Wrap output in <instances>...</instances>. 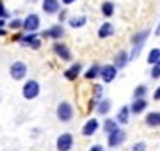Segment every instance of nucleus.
I'll use <instances>...</instances> for the list:
<instances>
[{"label": "nucleus", "mask_w": 160, "mask_h": 151, "mask_svg": "<svg viewBox=\"0 0 160 151\" xmlns=\"http://www.w3.org/2000/svg\"><path fill=\"white\" fill-rule=\"evenodd\" d=\"M149 34H151V30H149V29H142V30H139V32H135V34H132V37H130V43H132L130 61H133V59L139 57V53H141L142 46L146 45Z\"/></svg>", "instance_id": "nucleus-1"}, {"label": "nucleus", "mask_w": 160, "mask_h": 151, "mask_svg": "<svg viewBox=\"0 0 160 151\" xmlns=\"http://www.w3.org/2000/svg\"><path fill=\"white\" fill-rule=\"evenodd\" d=\"M12 39L25 48H32V50H39L41 48V34H38V32H30V34L18 32V34H14Z\"/></svg>", "instance_id": "nucleus-2"}, {"label": "nucleus", "mask_w": 160, "mask_h": 151, "mask_svg": "<svg viewBox=\"0 0 160 151\" xmlns=\"http://www.w3.org/2000/svg\"><path fill=\"white\" fill-rule=\"evenodd\" d=\"M41 93V85L39 82L34 80V78H30V80H27L25 84H23L22 87V94L25 100H29V101H32V100H36L38 96H39Z\"/></svg>", "instance_id": "nucleus-3"}, {"label": "nucleus", "mask_w": 160, "mask_h": 151, "mask_svg": "<svg viewBox=\"0 0 160 151\" xmlns=\"http://www.w3.org/2000/svg\"><path fill=\"white\" fill-rule=\"evenodd\" d=\"M55 114H57V119L61 123H69L75 116V109H73V105L69 103V101H61V103L57 105Z\"/></svg>", "instance_id": "nucleus-4"}, {"label": "nucleus", "mask_w": 160, "mask_h": 151, "mask_svg": "<svg viewBox=\"0 0 160 151\" xmlns=\"http://www.w3.org/2000/svg\"><path fill=\"white\" fill-rule=\"evenodd\" d=\"M29 73V68H27V64L23 62V61H14V62L9 66V75H11L12 80H23L25 76Z\"/></svg>", "instance_id": "nucleus-5"}, {"label": "nucleus", "mask_w": 160, "mask_h": 151, "mask_svg": "<svg viewBox=\"0 0 160 151\" xmlns=\"http://www.w3.org/2000/svg\"><path fill=\"white\" fill-rule=\"evenodd\" d=\"M75 146V137L73 134H69V132H64L57 137L55 140V149L57 151H71Z\"/></svg>", "instance_id": "nucleus-6"}, {"label": "nucleus", "mask_w": 160, "mask_h": 151, "mask_svg": "<svg viewBox=\"0 0 160 151\" xmlns=\"http://www.w3.org/2000/svg\"><path fill=\"white\" fill-rule=\"evenodd\" d=\"M39 27H41L39 14L30 12V14H27V16L23 18V32H27V34H30V32H38Z\"/></svg>", "instance_id": "nucleus-7"}, {"label": "nucleus", "mask_w": 160, "mask_h": 151, "mask_svg": "<svg viewBox=\"0 0 160 151\" xmlns=\"http://www.w3.org/2000/svg\"><path fill=\"white\" fill-rule=\"evenodd\" d=\"M53 53H55L61 61H64V62H71V61H73V55H71L69 46L64 45V43H61V41H55V43H53Z\"/></svg>", "instance_id": "nucleus-8"}, {"label": "nucleus", "mask_w": 160, "mask_h": 151, "mask_svg": "<svg viewBox=\"0 0 160 151\" xmlns=\"http://www.w3.org/2000/svg\"><path fill=\"white\" fill-rule=\"evenodd\" d=\"M125 140H126V132L123 128L112 132L110 135H107V146L109 148H119V146L125 144Z\"/></svg>", "instance_id": "nucleus-9"}, {"label": "nucleus", "mask_w": 160, "mask_h": 151, "mask_svg": "<svg viewBox=\"0 0 160 151\" xmlns=\"http://www.w3.org/2000/svg\"><path fill=\"white\" fill-rule=\"evenodd\" d=\"M118 68L114 64H103L102 66V73H100V78H102L103 84H112L118 76Z\"/></svg>", "instance_id": "nucleus-10"}, {"label": "nucleus", "mask_w": 160, "mask_h": 151, "mask_svg": "<svg viewBox=\"0 0 160 151\" xmlns=\"http://www.w3.org/2000/svg\"><path fill=\"white\" fill-rule=\"evenodd\" d=\"M61 6H62V2H61V0H43L41 9H43L45 14H59V12L62 11Z\"/></svg>", "instance_id": "nucleus-11"}, {"label": "nucleus", "mask_w": 160, "mask_h": 151, "mask_svg": "<svg viewBox=\"0 0 160 151\" xmlns=\"http://www.w3.org/2000/svg\"><path fill=\"white\" fill-rule=\"evenodd\" d=\"M98 130H100V121H98L96 117H89L84 123V126H82V135L84 137H92Z\"/></svg>", "instance_id": "nucleus-12"}, {"label": "nucleus", "mask_w": 160, "mask_h": 151, "mask_svg": "<svg viewBox=\"0 0 160 151\" xmlns=\"http://www.w3.org/2000/svg\"><path fill=\"white\" fill-rule=\"evenodd\" d=\"M62 75H64V78H66V80L75 82L80 75H82V62H71L68 70H64Z\"/></svg>", "instance_id": "nucleus-13"}, {"label": "nucleus", "mask_w": 160, "mask_h": 151, "mask_svg": "<svg viewBox=\"0 0 160 151\" xmlns=\"http://www.w3.org/2000/svg\"><path fill=\"white\" fill-rule=\"evenodd\" d=\"M128 62H130V52H126V50H119V52L114 55V66L118 68V70H123V68H126L128 66Z\"/></svg>", "instance_id": "nucleus-14"}, {"label": "nucleus", "mask_w": 160, "mask_h": 151, "mask_svg": "<svg viewBox=\"0 0 160 151\" xmlns=\"http://www.w3.org/2000/svg\"><path fill=\"white\" fill-rule=\"evenodd\" d=\"M116 34V27L110 22H103L102 25H100V29H98V37L100 39H109V37H112V36Z\"/></svg>", "instance_id": "nucleus-15"}, {"label": "nucleus", "mask_w": 160, "mask_h": 151, "mask_svg": "<svg viewBox=\"0 0 160 151\" xmlns=\"http://www.w3.org/2000/svg\"><path fill=\"white\" fill-rule=\"evenodd\" d=\"M146 109H148V100H146V98L132 100V103H130V110H132V114L139 116V114L146 112Z\"/></svg>", "instance_id": "nucleus-16"}, {"label": "nucleus", "mask_w": 160, "mask_h": 151, "mask_svg": "<svg viewBox=\"0 0 160 151\" xmlns=\"http://www.w3.org/2000/svg\"><path fill=\"white\" fill-rule=\"evenodd\" d=\"M130 105H125V107H121L119 110H118V114H116V121L119 123V126H125V124H128L130 123Z\"/></svg>", "instance_id": "nucleus-17"}, {"label": "nucleus", "mask_w": 160, "mask_h": 151, "mask_svg": "<svg viewBox=\"0 0 160 151\" xmlns=\"http://www.w3.org/2000/svg\"><path fill=\"white\" fill-rule=\"evenodd\" d=\"M144 123H146V126H149V128H160V110L148 112L146 117H144Z\"/></svg>", "instance_id": "nucleus-18"}, {"label": "nucleus", "mask_w": 160, "mask_h": 151, "mask_svg": "<svg viewBox=\"0 0 160 151\" xmlns=\"http://www.w3.org/2000/svg\"><path fill=\"white\" fill-rule=\"evenodd\" d=\"M100 73H102V64L92 62L91 66L84 71V78H86V80H96L98 76H100Z\"/></svg>", "instance_id": "nucleus-19"}, {"label": "nucleus", "mask_w": 160, "mask_h": 151, "mask_svg": "<svg viewBox=\"0 0 160 151\" xmlns=\"http://www.w3.org/2000/svg\"><path fill=\"white\" fill-rule=\"evenodd\" d=\"M116 130H119V123L116 121V117H107L105 121H103V134L110 135L112 132Z\"/></svg>", "instance_id": "nucleus-20"}, {"label": "nucleus", "mask_w": 160, "mask_h": 151, "mask_svg": "<svg viewBox=\"0 0 160 151\" xmlns=\"http://www.w3.org/2000/svg\"><path fill=\"white\" fill-rule=\"evenodd\" d=\"M110 109H112V101H110L109 98H103V100H100V103H98V107H96V114L107 116L110 112Z\"/></svg>", "instance_id": "nucleus-21"}, {"label": "nucleus", "mask_w": 160, "mask_h": 151, "mask_svg": "<svg viewBox=\"0 0 160 151\" xmlns=\"http://www.w3.org/2000/svg\"><path fill=\"white\" fill-rule=\"evenodd\" d=\"M86 23H87V16H84V14H80V16H71L68 20V25L71 29H82V27H86Z\"/></svg>", "instance_id": "nucleus-22"}, {"label": "nucleus", "mask_w": 160, "mask_h": 151, "mask_svg": "<svg viewBox=\"0 0 160 151\" xmlns=\"http://www.w3.org/2000/svg\"><path fill=\"white\" fill-rule=\"evenodd\" d=\"M48 30H50V39H53V41H61V37L64 36V27H62V23L52 25Z\"/></svg>", "instance_id": "nucleus-23"}, {"label": "nucleus", "mask_w": 160, "mask_h": 151, "mask_svg": "<svg viewBox=\"0 0 160 151\" xmlns=\"http://www.w3.org/2000/svg\"><path fill=\"white\" fill-rule=\"evenodd\" d=\"M114 12H116L114 2L105 0V2L102 4V14H103V18H112V16H114Z\"/></svg>", "instance_id": "nucleus-24"}, {"label": "nucleus", "mask_w": 160, "mask_h": 151, "mask_svg": "<svg viewBox=\"0 0 160 151\" xmlns=\"http://www.w3.org/2000/svg\"><path fill=\"white\" fill-rule=\"evenodd\" d=\"M146 62L149 66H155L157 62H160V48H151L148 53V57H146Z\"/></svg>", "instance_id": "nucleus-25"}, {"label": "nucleus", "mask_w": 160, "mask_h": 151, "mask_svg": "<svg viewBox=\"0 0 160 151\" xmlns=\"http://www.w3.org/2000/svg\"><path fill=\"white\" fill-rule=\"evenodd\" d=\"M146 94H148V85L146 84H139L137 87L133 89V94H132V98L137 100V98H146Z\"/></svg>", "instance_id": "nucleus-26"}, {"label": "nucleus", "mask_w": 160, "mask_h": 151, "mask_svg": "<svg viewBox=\"0 0 160 151\" xmlns=\"http://www.w3.org/2000/svg\"><path fill=\"white\" fill-rule=\"evenodd\" d=\"M92 98L98 100V101L103 100V85L102 84H94V85H92Z\"/></svg>", "instance_id": "nucleus-27"}, {"label": "nucleus", "mask_w": 160, "mask_h": 151, "mask_svg": "<svg viewBox=\"0 0 160 151\" xmlns=\"http://www.w3.org/2000/svg\"><path fill=\"white\" fill-rule=\"evenodd\" d=\"M7 27H9L11 30H20V29H23V20H20V18H12V20H9Z\"/></svg>", "instance_id": "nucleus-28"}, {"label": "nucleus", "mask_w": 160, "mask_h": 151, "mask_svg": "<svg viewBox=\"0 0 160 151\" xmlns=\"http://www.w3.org/2000/svg\"><path fill=\"white\" fill-rule=\"evenodd\" d=\"M149 76H151L153 80H158V78H160V62H157L155 66H151V70H149Z\"/></svg>", "instance_id": "nucleus-29"}, {"label": "nucleus", "mask_w": 160, "mask_h": 151, "mask_svg": "<svg viewBox=\"0 0 160 151\" xmlns=\"http://www.w3.org/2000/svg\"><path fill=\"white\" fill-rule=\"evenodd\" d=\"M146 149H148V144L144 140H137L135 144L132 146V151H146Z\"/></svg>", "instance_id": "nucleus-30"}, {"label": "nucleus", "mask_w": 160, "mask_h": 151, "mask_svg": "<svg viewBox=\"0 0 160 151\" xmlns=\"http://www.w3.org/2000/svg\"><path fill=\"white\" fill-rule=\"evenodd\" d=\"M0 20H11V14L7 11L6 4H0Z\"/></svg>", "instance_id": "nucleus-31"}, {"label": "nucleus", "mask_w": 160, "mask_h": 151, "mask_svg": "<svg viewBox=\"0 0 160 151\" xmlns=\"http://www.w3.org/2000/svg\"><path fill=\"white\" fill-rule=\"evenodd\" d=\"M66 20H69V18H68V11L62 9V11L59 12V23H62V22H66Z\"/></svg>", "instance_id": "nucleus-32"}, {"label": "nucleus", "mask_w": 160, "mask_h": 151, "mask_svg": "<svg viewBox=\"0 0 160 151\" xmlns=\"http://www.w3.org/2000/svg\"><path fill=\"white\" fill-rule=\"evenodd\" d=\"M89 151H105V149H103L102 144H92L91 148H89Z\"/></svg>", "instance_id": "nucleus-33"}, {"label": "nucleus", "mask_w": 160, "mask_h": 151, "mask_svg": "<svg viewBox=\"0 0 160 151\" xmlns=\"http://www.w3.org/2000/svg\"><path fill=\"white\" fill-rule=\"evenodd\" d=\"M153 100L155 101H160V85L157 89H155V93H153Z\"/></svg>", "instance_id": "nucleus-34"}, {"label": "nucleus", "mask_w": 160, "mask_h": 151, "mask_svg": "<svg viewBox=\"0 0 160 151\" xmlns=\"http://www.w3.org/2000/svg\"><path fill=\"white\" fill-rule=\"evenodd\" d=\"M41 37H43V39H48V37H50V30L48 29L43 30V32H41Z\"/></svg>", "instance_id": "nucleus-35"}, {"label": "nucleus", "mask_w": 160, "mask_h": 151, "mask_svg": "<svg viewBox=\"0 0 160 151\" xmlns=\"http://www.w3.org/2000/svg\"><path fill=\"white\" fill-rule=\"evenodd\" d=\"M61 2H62V6H71V4H75V2H77V0H61Z\"/></svg>", "instance_id": "nucleus-36"}, {"label": "nucleus", "mask_w": 160, "mask_h": 151, "mask_svg": "<svg viewBox=\"0 0 160 151\" xmlns=\"http://www.w3.org/2000/svg\"><path fill=\"white\" fill-rule=\"evenodd\" d=\"M0 36H2V37L7 36V29H6V27H0Z\"/></svg>", "instance_id": "nucleus-37"}, {"label": "nucleus", "mask_w": 160, "mask_h": 151, "mask_svg": "<svg viewBox=\"0 0 160 151\" xmlns=\"http://www.w3.org/2000/svg\"><path fill=\"white\" fill-rule=\"evenodd\" d=\"M155 36H158L160 37V22H158V25H157V29H155Z\"/></svg>", "instance_id": "nucleus-38"}, {"label": "nucleus", "mask_w": 160, "mask_h": 151, "mask_svg": "<svg viewBox=\"0 0 160 151\" xmlns=\"http://www.w3.org/2000/svg\"><path fill=\"white\" fill-rule=\"evenodd\" d=\"M32 2H38V0H32Z\"/></svg>", "instance_id": "nucleus-39"}]
</instances>
